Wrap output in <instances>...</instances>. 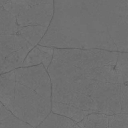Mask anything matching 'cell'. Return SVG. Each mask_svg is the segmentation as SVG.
I'll use <instances>...</instances> for the list:
<instances>
[{
    "label": "cell",
    "instance_id": "cell-1",
    "mask_svg": "<svg viewBox=\"0 0 128 128\" xmlns=\"http://www.w3.org/2000/svg\"><path fill=\"white\" fill-rule=\"evenodd\" d=\"M52 111L79 122L88 114L122 113L128 96L120 51L54 48L48 68Z\"/></svg>",
    "mask_w": 128,
    "mask_h": 128
},
{
    "label": "cell",
    "instance_id": "cell-2",
    "mask_svg": "<svg viewBox=\"0 0 128 128\" xmlns=\"http://www.w3.org/2000/svg\"><path fill=\"white\" fill-rule=\"evenodd\" d=\"M0 101L32 128L52 111V86L42 64L21 66L0 74Z\"/></svg>",
    "mask_w": 128,
    "mask_h": 128
},
{
    "label": "cell",
    "instance_id": "cell-3",
    "mask_svg": "<svg viewBox=\"0 0 128 128\" xmlns=\"http://www.w3.org/2000/svg\"><path fill=\"white\" fill-rule=\"evenodd\" d=\"M54 48L51 46L38 44L28 52L24 61L22 66H32L42 64L48 68L52 61Z\"/></svg>",
    "mask_w": 128,
    "mask_h": 128
},
{
    "label": "cell",
    "instance_id": "cell-4",
    "mask_svg": "<svg viewBox=\"0 0 128 128\" xmlns=\"http://www.w3.org/2000/svg\"><path fill=\"white\" fill-rule=\"evenodd\" d=\"M38 128H80L78 122L66 116L51 111Z\"/></svg>",
    "mask_w": 128,
    "mask_h": 128
},
{
    "label": "cell",
    "instance_id": "cell-5",
    "mask_svg": "<svg viewBox=\"0 0 128 128\" xmlns=\"http://www.w3.org/2000/svg\"><path fill=\"white\" fill-rule=\"evenodd\" d=\"M110 115L100 112H92L78 122L80 128H109Z\"/></svg>",
    "mask_w": 128,
    "mask_h": 128
},
{
    "label": "cell",
    "instance_id": "cell-6",
    "mask_svg": "<svg viewBox=\"0 0 128 128\" xmlns=\"http://www.w3.org/2000/svg\"><path fill=\"white\" fill-rule=\"evenodd\" d=\"M109 128H128V113L110 115Z\"/></svg>",
    "mask_w": 128,
    "mask_h": 128
}]
</instances>
